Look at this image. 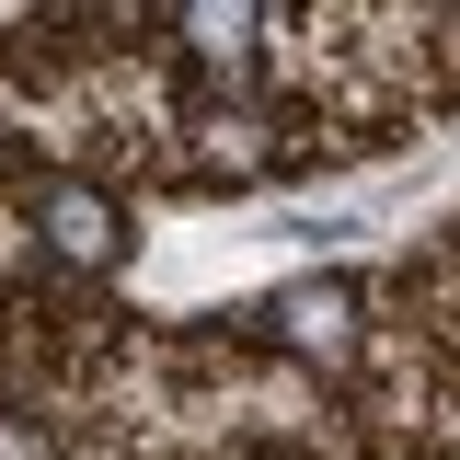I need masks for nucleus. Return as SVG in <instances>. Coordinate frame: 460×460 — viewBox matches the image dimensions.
Returning <instances> with one entry per match:
<instances>
[{
    "label": "nucleus",
    "mask_w": 460,
    "mask_h": 460,
    "mask_svg": "<svg viewBox=\"0 0 460 460\" xmlns=\"http://www.w3.org/2000/svg\"><path fill=\"white\" fill-rule=\"evenodd\" d=\"M184 35L208 69H253V12H184Z\"/></svg>",
    "instance_id": "3"
},
{
    "label": "nucleus",
    "mask_w": 460,
    "mask_h": 460,
    "mask_svg": "<svg viewBox=\"0 0 460 460\" xmlns=\"http://www.w3.org/2000/svg\"><path fill=\"white\" fill-rule=\"evenodd\" d=\"M265 323H277V345H299V357H334L345 334H357V288L345 277H299L265 299Z\"/></svg>",
    "instance_id": "1"
},
{
    "label": "nucleus",
    "mask_w": 460,
    "mask_h": 460,
    "mask_svg": "<svg viewBox=\"0 0 460 460\" xmlns=\"http://www.w3.org/2000/svg\"><path fill=\"white\" fill-rule=\"evenodd\" d=\"M35 219H47V242L69 253V265H104V253H115V208L93 196V184H47Z\"/></svg>",
    "instance_id": "2"
}]
</instances>
